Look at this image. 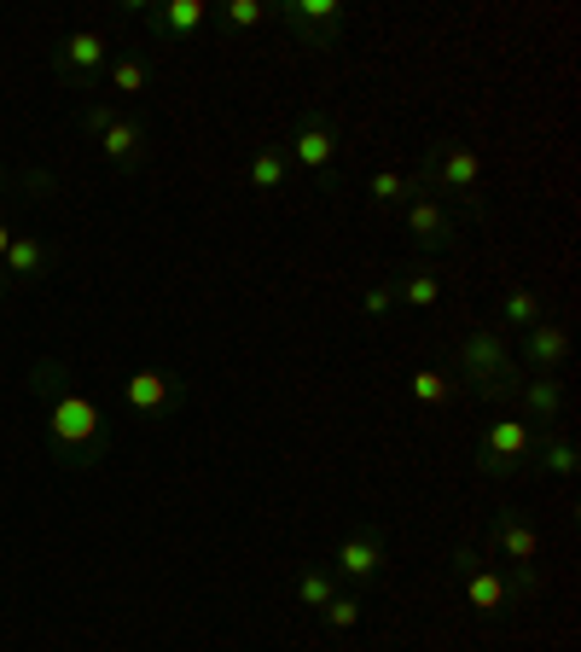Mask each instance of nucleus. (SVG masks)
I'll use <instances>...</instances> for the list:
<instances>
[{
	"label": "nucleus",
	"mask_w": 581,
	"mask_h": 652,
	"mask_svg": "<svg viewBox=\"0 0 581 652\" xmlns=\"http://www.w3.org/2000/svg\"><path fill=\"white\" fill-rule=\"evenodd\" d=\"M280 146L302 175H314L320 193H337V152H344V140H337V123H332L326 106H302Z\"/></svg>",
	"instance_id": "obj_5"
},
{
	"label": "nucleus",
	"mask_w": 581,
	"mask_h": 652,
	"mask_svg": "<svg viewBox=\"0 0 581 652\" xmlns=\"http://www.w3.org/2000/svg\"><path fill=\"white\" fill-rule=\"evenodd\" d=\"M390 292H396V304H407V309H436L442 304V269L436 262H407V269L390 274Z\"/></svg>",
	"instance_id": "obj_16"
},
{
	"label": "nucleus",
	"mask_w": 581,
	"mask_h": 652,
	"mask_svg": "<svg viewBox=\"0 0 581 652\" xmlns=\"http://www.w3.org/2000/svg\"><path fill=\"white\" fill-rule=\"evenodd\" d=\"M401 233H407V245H413L419 257H442V250H459V245H466V222H459V216L442 205V198H431L424 187L407 198Z\"/></svg>",
	"instance_id": "obj_9"
},
{
	"label": "nucleus",
	"mask_w": 581,
	"mask_h": 652,
	"mask_svg": "<svg viewBox=\"0 0 581 652\" xmlns=\"http://www.w3.org/2000/svg\"><path fill=\"white\" fill-rule=\"evenodd\" d=\"M576 438H570V426H558V431H546V438L535 443V455H529V472H541V478H558V483H570L576 478Z\"/></svg>",
	"instance_id": "obj_17"
},
{
	"label": "nucleus",
	"mask_w": 581,
	"mask_h": 652,
	"mask_svg": "<svg viewBox=\"0 0 581 652\" xmlns=\"http://www.w3.org/2000/svg\"><path fill=\"white\" fill-rule=\"evenodd\" d=\"M99 76H106V88H111V94H128V99L151 88V64H146L140 53H128V59H111V64H106V71H99Z\"/></svg>",
	"instance_id": "obj_25"
},
{
	"label": "nucleus",
	"mask_w": 581,
	"mask_h": 652,
	"mask_svg": "<svg viewBox=\"0 0 581 652\" xmlns=\"http://www.w3.org/2000/svg\"><path fill=\"white\" fill-rule=\"evenodd\" d=\"M337 589H344V582H337L332 571H320V565H302L297 571V606H309V612H320Z\"/></svg>",
	"instance_id": "obj_26"
},
{
	"label": "nucleus",
	"mask_w": 581,
	"mask_h": 652,
	"mask_svg": "<svg viewBox=\"0 0 581 652\" xmlns=\"http://www.w3.org/2000/svg\"><path fill=\"white\" fill-rule=\"evenodd\" d=\"M7 245H12V227H7V222H0V257H7Z\"/></svg>",
	"instance_id": "obj_30"
},
{
	"label": "nucleus",
	"mask_w": 581,
	"mask_h": 652,
	"mask_svg": "<svg viewBox=\"0 0 581 652\" xmlns=\"http://www.w3.org/2000/svg\"><path fill=\"white\" fill-rule=\"evenodd\" d=\"M541 321H546L541 292L511 286V292H506V304H500V332H529V327H541Z\"/></svg>",
	"instance_id": "obj_22"
},
{
	"label": "nucleus",
	"mask_w": 581,
	"mask_h": 652,
	"mask_svg": "<svg viewBox=\"0 0 581 652\" xmlns=\"http://www.w3.org/2000/svg\"><path fill=\"white\" fill-rule=\"evenodd\" d=\"M407 391H413L419 408H448L454 403V373H442V367H419V373H407Z\"/></svg>",
	"instance_id": "obj_23"
},
{
	"label": "nucleus",
	"mask_w": 581,
	"mask_h": 652,
	"mask_svg": "<svg viewBox=\"0 0 581 652\" xmlns=\"http://www.w3.org/2000/svg\"><path fill=\"white\" fill-rule=\"evenodd\" d=\"M0 297H7V274H0Z\"/></svg>",
	"instance_id": "obj_31"
},
{
	"label": "nucleus",
	"mask_w": 581,
	"mask_h": 652,
	"mask_svg": "<svg viewBox=\"0 0 581 652\" xmlns=\"http://www.w3.org/2000/svg\"><path fill=\"white\" fill-rule=\"evenodd\" d=\"M419 187L442 198L459 222H483L489 216V198H483V158H477V146L471 140H459V135H436L431 146H424V158H419Z\"/></svg>",
	"instance_id": "obj_2"
},
{
	"label": "nucleus",
	"mask_w": 581,
	"mask_h": 652,
	"mask_svg": "<svg viewBox=\"0 0 581 652\" xmlns=\"http://www.w3.org/2000/svg\"><path fill=\"white\" fill-rule=\"evenodd\" d=\"M47 262H53V250H47L36 233H12L7 257H0V274H7V286H29V280H41Z\"/></svg>",
	"instance_id": "obj_18"
},
{
	"label": "nucleus",
	"mask_w": 581,
	"mask_h": 652,
	"mask_svg": "<svg viewBox=\"0 0 581 652\" xmlns=\"http://www.w3.org/2000/svg\"><path fill=\"white\" fill-rule=\"evenodd\" d=\"M140 12L163 41H186L210 24V7H203V0H163V7H140Z\"/></svg>",
	"instance_id": "obj_15"
},
{
	"label": "nucleus",
	"mask_w": 581,
	"mask_h": 652,
	"mask_svg": "<svg viewBox=\"0 0 581 652\" xmlns=\"http://www.w3.org/2000/svg\"><path fill=\"white\" fill-rule=\"evenodd\" d=\"M483 554L511 577H541V525L518 507H500L483 525Z\"/></svg>",
	"instance_id": "obj_7"
},
{
	"label": "nucleus",
	"mask_w": 581,
	"mask_h": 652,
	"mask_svg": "<svg viewBox=\"0 0 581 652\" xmlns=\"http://www.w3.org/2000/svg\"><path fill=\"white\" fill-rule=\"evenodd\" d=\"M518 379H523V367L511 356V339L500 327H466L459 332V344H454V384L459 391L506 408L511 391H518Z\"/></svg>",
	"instance_id": "obj_3"
},
{
	"label": "nucleus",
	"mask_w": 581,
	"mask_h": 652,
	"mask_svg": "<svg viewBox=\"0 0 581 652\" xmlns=\"http://www.w3.org/2000/svg\"><path fill=\"white\" fill-rule=\"evenodd\" d=\"M326 571L344 582V589H355V594H367L372 582H384V571H390V548H384V530L379 525H361V530H349L344 542L332 548V565Z\"/></svg>",
	"instance_id": "obj_10"
},
{
	"label": "nucleus",
	"mask_w": 581,
	"mask_h": 652,
	"mask_svg": "<svg viewBox=\"0 0 581 652\" xmlns=\"http://www.w3.org/2000/svg\"><path fill=\"white\" fill-rule=\"evenodd\" d=\"M506 408L535 431H558L570 426V384H564V373H523Z\"/></svg>",
	"instance_id": "obj_11"
},
{
	"label": "nucleus",
	"mask_w": 581,
	"mask_h": 652,
	"mask_svg": "<svg viewBox=\"0 0 581 652\" xmlns=\"http://www.w3.org/2000/svg\"><path fill=\"white\" fill-rule=\"evenodd\" d=\"M29 396L47 408V448L59 466H94L106 455V414L82 391H71L64 361H36L29 367Z\"/></svg>",
	"instance_id": "obj_1"
},
{
	"label": "nucleus",
	"mask_w": 581,
	"mask_h": 652,
	"mask_svg": "<svg viewBox=\"0 0 581 652\" xmlns=\"http://www.w3.org/2000/svg\"><path fill=\"white\" fill-rule=\"evenodd\" d=\"M106 64H111V41L99 36V29H76V36L59 47V76H64V88H82V94H88Z\"/></svg>",
	"instance_id": "obj_14"
},
{
	"label": "nucleus",
	"mask_w": 581,
	"mask_h": 652,
	"mask_svg": "<svg viewBox=\"0 0 581 652\" xmlns=\"http://www.w3.org/2000/svg\"><path fill=\"white\" fill-rule=\"evenodd\" d=\"M361 309L372 315V321H384V315L396 309V292H390V280H379V286H367V292H361Z\"/></svg>",
	"instance_id": "obj_28"
},
{
	"label": "nucleus",
	"mask_w": 581,
	"mask_h": 652,
	"mask_svg": "<svg viewBox=\"0 0 581 652\" xmlns=\"http://www.w3.org/2000/svg\"><path fill=\"white\" fill-rule=\"evenodd\" d=\"M123 403L134 414H175L186 403V379H175L169 367H140L123 379Z\"/></svg>",
	"instance_id": "obj_13"
},
{
	"label": "nucleus",
	"mask_w": 581,
	"mask_h": 652,
	"mask_svg": "<svg viewBox=\"0 0 581 652\" xmlns=\"http://www.w3.org/2000/svg\"><path fill=\"white\" fill-rule=\"evenodd\" d=\"M0 193H7V170H0Z\"/></svg>",
	"instance_id": "obj_32"
},
{
	"label": "nucleus",
	"mask_w": 581,
	"mask_h": 652,
	"mask_svg": "<svg viewBox=\"0 0 581 652\" xmlns=\"http://www.w3.org/2000/svg\"><path fill=\"white\" fill-rule=\"evenodd\" d=\"M314 617H320V624H326L332 635H349V629H361V617H367V600L355 594V589H337V594H332V600H326V606H320Z\"/></svg>",
	"instance_id": "obj_24"
},
{
	"label": "nucleus",
	"mask_w": 581,
	"mask_h": 652,
	"mask_svg": "<svg viewBox=\"0 0 581 652\" xmlns=\"http://www.w3.org/2000/svg\"><path fill=\"white\" fill-rule=\"evenodd\" d=\"M454 582L477 617H506V612H518V606L546 594V577H511L483 548H454Z\"/></svg>",
	"instance_id": "obj_4"
},
{
	"label": "nucleus",
	"mask_w": 581,
	"mask_h": 652,
	"mask_svg": "<svg viewBox=\"0 0 581 652\" xmlns=\"http://www.w3.org/2000/svg\"><path fill=\"white\" fill-rule=\"evenodd\" d=\"M116 116H123L116 106H88V111H82V128H88V135H106V128L116 123Z\"/></svg>",
	"instance_id": "obj_29"
},
{
	"label": "nucleus",
	"mask_w": 581,
	"mask_h": 652,
	"mask_svg": "<svg viewBox=\"0 0 581 652\" xmlns=\"http://www.w3.org/2000/svg\"><path fill=\"white\" fill-rule=\"evenodd\" d=\"M273 19L290 29V41L309 47V53H337L355 24V12L344 0H285V7H273Z\"/></svg>",
	"instance_id": "obj_8"
},
{
	"label": "nucleus",
	"mask_w": 581,
	"mask_h": 652,
	"mask_svg": "<svg viewBox=\"0 0 581 652\" xmlns=\"http://www.w3.org/2000/svg\"><path fill=\"white\" fill-rule=\"evenodd\" d=\"M285 175H290V158H285V146H280V140L256 146L250 163H245V181H250L256 193H280V187H285Z\"/></svg>",
	"instance_id": "obj_21"
},
{
	"label": "nucleus",
	"mask_w": 581,
	"mask_h": 652,
	"mask_svg": "<svg viewBox=\"0 0 581 652\" xmlns=\"http://www.w3.org/2000/svg\"><path fill=\"white\" fill-rule=\"evenodd\" d=\"M518 367L523 373H564L570 367V327H558L553 315H546L541 327H529V332H518Z\"/></svg>",
	"instance_id": "obj_12"
},
{
	"label": "nucleus",
	"mask_w": 581,
	"mask_h": 652,
	"mask_svg": "<svg viewBox=\"0 0 581 652\" xmlns=\"http://www.w3.org/2000/svg\"><path fill=\"white\" fill-rule=\"evenodd\" d=\"M361 187H367V198H372V210H379V216H401L407 198L419 193V175L413 170H372Z\"/></svg>",
	"instance_id": "obj_20"
},
{
	"label": "nucleus",
	"mask_w": 581,
	"mask_h": 652,
	"mask_svg": "<svg viewBox=\"0 0 581 652\" xmlns=\"http://www.w3.org/2000/svg\"><path fill=\"white\" fill-rule=\"evenodd\" d=\"M99 152H106L111 170H134L146 158V123L140 116H116V123L99 135Z\"/></svg>",
	"instance_id": "obj_19"
},
{
	"label": "nucleus",
	"mask_w": 581,
	"mask_h": 652,
	"mask_svg": "<svg viewBox=\"0 0 581 652\" xmlns=\"http://www.w3.org/2000/svg\"><path fill=\"white\" fill-rule=\"evenodd\" d=\"M546 438V431H535L529 420H518L511 408H500V420L483 426V438H477V478L489 483H511L529 472V455H535V443Z\"/></svg>",
	"instance_id": "obj_6"
},
{
	"label": "nucleus",
	"mask_w": 581,
	"mask_h": 652,
	"mask_svg": "<svg viewBox=\"0 0 581 652\" xmlns=\"http://www.w3.org/2000/svg\"><path fill=\"white\" fill-rule=\"evenodd\" d=\"M268 19H273V7H262V0H227V7H221V24L227 29H256Z\"/></svg>",
	"instance_id": "obj_27"
}]
</instances>
